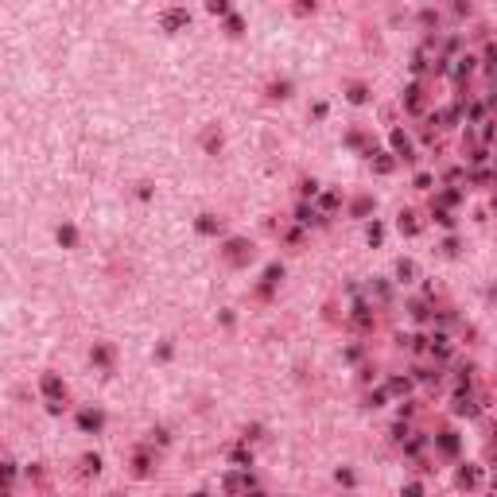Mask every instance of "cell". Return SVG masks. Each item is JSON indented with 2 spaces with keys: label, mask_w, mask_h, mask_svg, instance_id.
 Instances as JSON below:
<instances>
[{
  "label": "cell",
  "mask_w": 497,
  "mask_h": 497,
  "mask_svg": "<svg viewBox=\"0 0 497 497\" xmlns=\"http://www.w3.org/2000/svg\"><path fill=\"white\" fill-rule=\"evenodd\" d=\"M78 424L86 427V431H97V427H101V412H82V416H78Z\"/></svg>",
  "instance_id": "cell-2"
},
{
  "label": "cell",
  "mask_w": 497,
  "mask_h": 497,
  "mask_svg": "<svg viewBox=\"0 0 497 497\" xmlns=\"http://www.w3.org/2000/svg\"><path fill=\"white\" fill-rule=\"evenodd\" d=\"M43 393L51 396V400H55V396L62 393V381H59V377H43Z\"/></svg>",
  "instance_id": "cell-4"
},
{
  "label": "cell",
  "mask_w": 497,
  "mask_h": 497,
  "mask_svg": "<svg viewBox=\"0 0 497 497\" xmlns=\"http://www.w3.org/2000/svg\"><path fill=\"white\" fill-rule=\"evenodd\" d=\"M183 24H190V16H187V12H167V16H163V28H167V31L183 28Z\"/></svg>",
  "instance_id": "cell-1"
},
{
  "label": "cell",
  "mask_w": 497,
  "mask_h": 497,
  "mask_svg": "<svg viewBox=\"0 0 497 497\" xmlns=\"http://www.w3.org/2000/svg\"><path fill=\"white\" fill-rule=\"evenodd\" d=\"M393 144H396V152H404V160L412 156V144L404 140V132H393Z\"/></svg>",
  "instance_id": "cell-7"
},
{
  "label": "cell",
  "mask_w": 497,
  "mask_h": 497,
  "mask_svg": "<svg viewBox=\"0 0 497 497\" xmlns=\"http://www.w3.org/2000/svg\"><path fill=\"white\" fill-rule=\"evenodd\" d=\"M194 497H206V493H194Z\"/></svg>",
  "instance_id": "cell-16"
},
{
  "label": "cell",
  "mask_w": 497,
  "mask_h": 497,
  "mask_svg": "<svg viewBox=\"0 0 497 497\" xmlns=\"http://www.w3.org/2000/svg\"><path fill=\"white\" fill-rule=\"evenodd\" d=\"M454 412H458V416H474V400H470V396H458V404H454Z\"/></svg>",
  "instance_id": "cell-5"
},
{
  "label": "cell",
  "mask_w": 497,
  "mask_h": 497,
  "mask_svg": "<svg viewBox=\"0 0 497 497\" xmlns=\"http://www.w3.org/2000/svg\"><path fill=\"white\" fill-rule=\"evenodd\" d=\"M82 466H86V470H93V474H97V466H101V458H97V454H89V458H86V462H82Z\"/></svg>",
  "instance_id": "cell-14"
},
{
  "label": "cell",
  "mask_w": 497,
  "mask_h": 497,
  "mask_svg": "<svg viewBox=\"0 0 497 497\" xmlns=\"http://www.w3.org/2000/svg\"><path fill=\"white\" fill-rule=\"evenodd\" d=\"M198 229H202V233H218L221 225H218V221H214V218H210V214H206V218L198 221Z\"/></svg>",
  "instance_id": "cell-9"
},
{
  "label": "cell",
  "mask_w": 497,
  "mask_h": 497,
  "mask_svg": "<svg viewBox=\"0 0 497 497\" xmlns=\"http://www.w3.org/2000/svg\"><path fill=\"white\" fill-rule=\"evenodd\" d=\"M136 474H148V454H136Z\"/></svg>",
  "instance_id": "cell-15"
},
{
  "label": "cell",
  "mask_w": 497,
  "mask_h": 497,
  "mask_svg": "<svg viewBox=\"0 0 497 497\" xmlns=\"http://www.w3.org/2000/svg\"><path fill=\"white\" fill-rule=\"evenodd\" d=\"M245 485H248V478H237V474H229V478H225V489H229V493H241Z\"/></svg>",
  "instance_id": "cell-6"
},
{
  "label": "cell",
  "mask_w": 497,
  "mask_h": 497,
  "mask_svg": "<svg viewBox=\"0 0 497 497\" xmlns=\"http://www.w3.org/2000/svg\"><path fill=\"white\" fill-rule=\"evenodd\" d=\"M229 458H233V462H241V466H248V462H253V454H248V451H229Z\"/></svg>",
  "instance_id": "cell-12"
},
{
  "label": "cell",
  "mask_w": 497,
  "mask_h": 497,
  "mask_svg": "<svg viewBox=\"0 0 497 497\" xmlns=\"http://www.w3.org/2000/svg\"><path fill=\"white\" fill-rule=\"evenodd\" d=\"M458 482H462V485H478V470H474V466H462Z\"/></svg>",
  "instance_id": "cell-8"
},
{
  "label": "cell",
  "mask_w": 497,
  "mask_h": 497,
  "mask_svg": "<svg viewBox=\"0 0 497 497\" xmlns=\"http://www.w3.org/2000/svg\"><path fill=\"white\" fill-rule=\"evenodd\" d=\"M396 276L404 280V284H408V280H416V264H412V261H400V264H396Z\"/></svg>",
  "instance_id": "cell-3"
},
{
  "label": "cell",
  "mask_w": 497,
  "mask_h": 497,
  "mask_svg": "<svg viewBox=\"0 0 497 497\" xmlns=\"http://www.w3.org/2000/svg\"><path fill=\"white\" fill-rule=\"evenodd\" d=\"M59 241H62V245H74V229H70V225H66V229H59Z\"/></svg>",
  "instance_id": "cell-13"
},
{
  "label": "cell",
  "mask_w": 497,
  "mask_h": 497,
  "mask_svg": "<svg viewBox=\"0 0 497 497\" xmlns=\"http://www.w3.org/2000/svg\"><path fill=\"white\" fill-rule=\"evenodd\" d=\"M439 443H443V451H447V454H454V451H458V439H454L451 431H447V435L439 439Z\"/></svg>",
  "instance_id": "cell-11"
},
{
  "label": "cell",
  "mask_w": 497,
  "mask_h": 497,
  "mask_svg": "<svg viewBox=\"0 0 497 497\" xmlns=\"http://www.w3.org/2000/svg\"><path fill=\"white\" fill-rule=\"evenodd\" d=\"M400 229H404V233H416L420 225H416V218H412V214H400Z\"/></svg>",
  "instance_id": "cell-10"
}]
</instances>
